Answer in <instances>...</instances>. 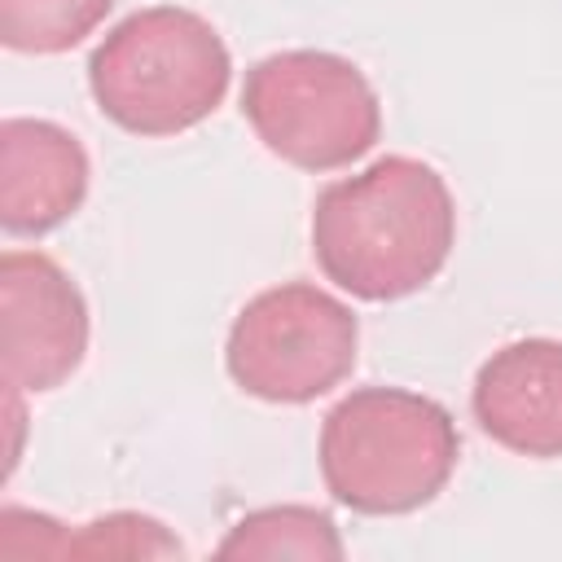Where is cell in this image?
<instances>
[{"instance_id": "cell-10", "label": "cell", "mask_w": 562, "mask_h": 562, "mask_svg": "<svg viewBox=\"0 0 562 562\" xmlns=\"http://www.w3.org/2000/svg\"><path fill=\"white\" fill-rule=\"evenodd\" d=\"M114 0H0V40L13 53H66L88 40Z\"/></svg>"}, {"instance_id": "cell-5", "label": "cell", "mask_w": 562, "mask_h": 562, "mask_svg": "<svg viewBox=\"0 0 562 562\" xmlns=\"http://www.w3.org/2000/svg\"><path fill=\"white\" fill-rule=\"evenodd\" d=\"M356 351V312L321 285L285 281L233 316L224 369L263 404H312L351 378Z\"/></svg>"}, {"instance_id": "cell-9", "label": "cell", "mask_w": 562, "mask_h": 562, "mask_svg": "<svg viewBox=\"0 0 562 562\" xmlns=\"http://www.w3.org/2000/svg\"><path fill=\"white\" fill-rule=\"evenodd\" d=\"M347 553L334 518L316 505H268L228 527V536L215 544V558H329L338 562Z\"/></svg>"}, {"instance_id": "cell-11", "label": "cell", "mask_w": 562, "mask_h": 562, "mask_svg": "<svg viewBox=\"0 0 562 562\" xmlns=\"http://www.w3.org/2000/svg\"><path fill=\"white\" fill-rule=\"evenodd\" d=\"M184 544L176 540V531H167V522L149 518V514H105L92 518L83 527H66L61 540V558H180Z\"/></svg>"}, {"instance_id": "cell-6", "label": "cell", "mask_w": 562, "mask_h": 562, "mask_svg": "<svg viewBox=\"0 0 562 562\" xmlns=\"http://www.w3.org/2000/svg\"><path fill=\"white\" fill-rule=\"evenodd\" d=\"M0 329L4 386L22 395L57 391L88 356V303L70 272L40 250H4Z\"/></svg>"}, {"instance_id": "cell-4", "label": "cell", "mask_w": 562, "mask_h": 562, "mask_svg": "<svg viewBox=\"0 0 562 562\" xmlns=\"http://www.w3.org/2000/svg\"><path fill=\"white\" fill-rule=\"evenodd\" d=\"M241 114L268 154L299 171H338L382 136V105L364 70L325 48H285L246 70Z\"/></svg>"}, {"instance_id": "cell-3", "label": "cell", "mask_w": 562, "mask_h": 562, "mask_svg": "<svg viewBox=\"0 0 562 562\" xmlns=\"http://www.w3.org/2000/svg\"><path fill=\"white\" fill-rule=\"evenodd\" d=\"M233 57L220 31L176 4L127 13L88 57L97 110L132 136H176L198 127L228 97Z\"/></svg>"}, {"instance_id": "cell-2", "label": "cell", "mask_w": 562, "mask_h": 562, "mask_svg": "<svg viewBox=\"0 0 562 562\" xmlns=\"http://www.w3.org/2000/svg\"><path fill=\"white\" fill-rule=\"evenodd\" d=\"M325 492L351 514L391 518L430 505L461 457L452 413L404 386H360L321 422Z\"/></svg>"}, {"instance_id": "cell-1", "label": "cell", "mask_w": 562, "mask_h": 562, "mask_svg": "<svg viewBox=\"0 0 562 562\" xmlns=\"http://www.w3.org/2000/svg\"><path fill=\"white\" fill-rule=\"evenodd\" d=\"M457 246L448 180L408 154L321 189L312 206L316 268L360 303H395L426 290Z\"/></svg>"}, {"instance_id": "cell-8", "label": "cell", "mask_w": 562, "mask_h": 562, "mask_svg": "<svg viewBox=\"0 0 562 562\" xmlns=\"http://www.w3.org/2000/svg\"><path fill=\"white\" fill-rule=\"evenodd\" d=\"M88 154L53 119L0 123V224L9 237H44L88 198Z\"/></svg>"}, {"instance_id": "cell-7", "label": "cell", "mask_w": 562, "mask_h": 562, "mask_svg": "<svg viewBox=\"0 0 562 562\" xmlns=\"http://www.w3.org/2000/svg\"><path fill=\"white\" fill-rule=\"evenodd\" d=\"M479 430L505 452L553 461L562 457V342L518 338L492 351L470 386Z\"/></svg>"}]
</instances>
